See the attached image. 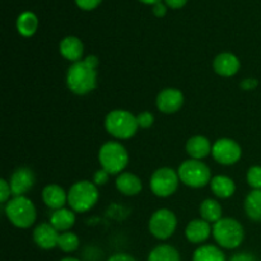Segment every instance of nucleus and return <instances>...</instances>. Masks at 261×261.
<instances>
[{
    "label": "nucleus",
    "mask_w": 261,
    "mask_h": 261,
    "mask_svg": "<svg viewBox=\"0 0 261 261\" xmlns=\"http://www.w3.org/2000/svg\"><path fill=\"white\" fill-rule=\"evenodd\" d=\"M180 182L177 171L171 167H161L150 176L149 188L158 198H168L176 193Z\"/></svg>",
    "instance_id": "6e6552de"
},
{
    "label": "nucleus",
    "mask_w": 261,
    "mask_h": 261,
    "mask_svg": "<svg viewBox=\"0 0 261 261\" xmlns=\"http://www.w3.org/2000/svg\"><path fill=\"white\" fill-rule=\"evenodd\" d=\"M246 180L252 190H261V166H251L246 173Z\"/></svg>",
    "instance_id": "cd10ccee"
},
{
    "label": "nucleus",
    "mask_w": 261,
    "mask_h": 261,
    "mask_svg": "<svg viewBox=\"0 0 261 261\" xmlns=\"http://www.w3.org/2000/svg\"><path fill=\"white\" fill-rule=\"evenodd\" d=\"M10 188L13 196H25V194L35 186L36 176L31 168L19 167L10 176Z\"/></svg>",
    "instance_id": "f8f14e48"
},
{
    "label": "nucleus",
    "mask_w": 261,
    "mask_h": 261,
    "mask_svg": "<svg viewBox=\"0 0 261 261\" xmlns=\"http://www.w3.org/2000/svg\"><path fill=\"white\" fill-rule=\"evenodd\" d=\"M188 3V0H165V4L172 9H180Z\"/></svg>",
    "instance_id": "e433bc0d"
},
{
    "label": "nucleus",
    "mask_w": 261,
    "mask_h": 261,
    "mask_svg": "<svg viewBox=\"0 0 261 261\" xmlns=\"http://www.w3.org/2000/svg\"><path fill=\"white\" fill-rule=\"evenodd\" d=\"M102 0H75L76 5H78L81 9L84 10H92L94 8L98 7V4Z\"/></svg>",
    "instance_id": "2f4dec72"
},
{
    "label": "nucleus",
    "mask_w": 261,
    "mask_h": 261,
    "mask_svg": "<svg viewBox=\"0 0 261 261\" xmlns=\"http://www.w3.org/2000/svg\"><path fill=\"white\" fill-rule=\"evenodd\" d=\"M166 13H167V5L163 4L162 2L157 3V4L153 5V14L155 15V17L161 18V17H165Z\"/></svg>",
    "instance_id": "f704fd0d"
},
{
    "label": "nucleus",
    "mask_w": 261,
    "mask_h": 261,
    "mask_svg": "<svg viewBox=\"0 0 261 261\" xmlns=\"http://www.w3.org/2000/svg\"><path fill=\"white\" fill-rule=\"evenodd\" d=\"M184 102H185L184 93L177 88L162 89L155 98L157 109L163 114L168 115L180 111L181 107L184 106Z\"/></svg>",
    "instance_id": "9b49d317"
},
{
    "label": "nucleus",
    "mask_w": 261,
    "mask_h": 261,
    "mask_svg": "<svg viewBox=\"0 0 261 261\" xmlns=\"http://www.w3.org/2000/svg\"><path fill=\"white\" fill-rule=\"evenodd\" d=\"M178 177L184 185L193 189H201L209 185L213 178L212 171L206 163L198 160H186L177 170Z\"/></svg>",
    "instance_id": "0eeeda50"
},
{
    "label": "nucleus",
    "mask_w": 261,
    "mask_h": 261,
    "mask_svg": "<svg viewBox=\"0 0 261 261\" xmlns=\"http://www.w3.org/2000/svg\"><path fill=\"white\" fill-rule=\"evenodd\" d=\"M241 68L240 59L232 53H221L214 58L213 69L218 75L223 78H231L236 75Z\"/></svg>",
    "instance_id": "4468645a"
},
{
    "label": "nucleus",
    "mask_w": 261,
    "mask_h": 261,
    "mask_svg": "<svg viewBox=\"0 0 261 261\" xmlns=\"http://www.w3.org/2000/svg\"><path fill=\"white\" fill-rule=\"evenodd\" d=\"M59 51L64 59L73 64L83 60L84 45L81 38H78L76 36H66L61 40L60 45H59Z\"/></svg>",
    "instance_id": "dca6fc26"
},
{
    "label": "nucleus",
    "mask_w": 261,
    "mask_h": 261,
    "mask_svg": "<svg viewBox=\"0 0 261 261\" xmlns=\"http://www.w3.org/2000/svg\"><path fill=\"white\" fill-rule=\"evenodd\" d=\"M212 193L219 199H228L236 191V184L231 177L226 175H217L211 181Z\"/></svg>",
    "instance_id": "412c9836"
},
{
    "label": "nucleus",
    "mask_w": 261,
    "mask_h": 261,
    "mask_svg": "<svg viewBox=\"0 0 261 261\" xmlns=\"http://www.w3.org/2000/svg\"><path fill=\"white\" fill-rule=\"evenodd\" d=\"M116 189L119 193L126 196H135L142 191L143 182L137 175L133 172H122L117 175Z\"/></svg>",
    "instance_id": "6ab92c4d"
},
{
    "label": "nucleus",
    "mask_w": 261,
    "mask_h": 261,
    "mask_svg": "<svg viewBox=\"0 0 261 261\" xmlns=\"http://www.w3.org/2000/svg\"><path fill=\"white\" fill-rule=\"evenodd\" d=\"M83 60L86 61V63L88 64L89 66H92V68L98 69V65H99V59L97 58L96 55H88V56H86V58H84Z\"/></svg>",
    "instance_id": "4c0bfd02"
},
{
    "label": "nucleus",
    "mask_w": 261,
    "mask_h": 261,
    "mask_svg": "<svg viewBox=\"0 0 261 261\" xmlns=\"http://www.w3.org/2000/svg\"><path fill=\"white\" fill-rule=\"evenodd\" d=\"M60 232L56 231L50 223H40L33 229V241L40 249L53 250L58 247Z\"/></svg>",
    "instance_id": "ddd939ff"
},
{
    "label": "nucleus",
    "mask_w": 261,
    "mask_h": 261,
    "mask_svg": "<svg viewBox=\"0 0 261 261\" xmlns=\"http://www.w3.org/2000/svg\"><path fill=\"white\" fill-rule=\"evenodd\" d=\"M229 261H257L256 257L254 256L250 252H239V254H234L233 256L229 259Z\"/></svg>",
    "instance_id": "72a5a7b5"
},
{
    "label": "nucleus",
    "mask_w": 261,
    "mask_h": 261,
    "mask_svg": "<svg viewBox=\"0 0 261 261\" xmlns=\"http://www.w3.org/2000/svg\"><path fill=\"white\" fill-rule=\"evenodd\" d=\"M107 261H137L134 256L129 254H125V252H119V254H115L112 256H110Z\"/></svg>",
    "instance_id": "c9c22d12"
},
{
    "label": "nucleus",
    "mask_w": 261,
    "mask_h": 261,
    "mask_svg": "<svg viewBox=\"0 0 261 261\" xmlns=\"http://www.w3.org/2000/svg\"><path fill=\"white\" fill-rule=\"evenodd\" d=\"M12 195L13 193L9 181L2 178L0 180V201H2V204H7L10 200V196Z\"/></svg>",
    "instance_id": "c756f323"
},
{
    "label": "nucleus",
    "mask_w": 261,
    "mask_h": 261,
    "mask_svg": "<svg viewBox=\"0 0 261 261\" xmlns=\"http://www.w3.org/2000/svg\"><path fill=\"white\" fill-rule=\"evenodd\" d=\"M193 261H227L224 252L214 245H201L194 251Z\"/></svg>",
    "instance_id": "b1692460"
},
{
    "label": "nucleus",
    "mask_w": 261,
    "mask_h": 261,
    "mask_svg": "<svg viewBox=\"0 0 261 261\" xmlns=\"http://www.w3.org/2000/svg\"><path fill=\"white\" fill-rule=\"evenodd\" d=\"M5 216L14 227L27 229L35 224L37 211L33 201L27 196H13L5 204Z\"/></svg>",
    "instance_id": "7ed1b4c3"
},
{
    "label": "nucleus",
    "mask_w": 261,
    "mask_h": 261,
    "mask_svg": "<svg viewBox=\"0 0 261 261\" xmlns=\"http://www.w3.org/2000/svg\"><path fill=\"white\" fill-rule=\"evenodd\" d=\"M244 208L251 221L261 222V190H252L247 194Z\"/></svg>",
    "instance_id": "393cba45"
},
{
    "label": "nucleus",
    "mask_w": 261,
    "mask_h": 261,
    "mask_svg": "<svg viewBox=\"0 0 261 261\" xmlns=\"http://www.w3.org/2000/svg\"><path fill=\"white\" fill-rule=\"evenodd\" d=\"M98 199V186L88 180L76 181L68 191V205L75 213H86L91 211Z\"/></svg>",
    "instance_id": "f03ea898"
},
{
    "label": "nucleus",
    "mask_w": 261,
    "mask_h": 261,
    "mask_svg": "<svg viewBox=\"0 0 261 261\" xmlns=\"http://www.w3.org/2000/svg\"><path fill=\"white\" fill-rule=\"evenodd\" d=\"M105 129L116 139H130L137 134L139 125L133 112L127 110H112L105 117Z\"/></svg>",
    "instance_id": "39448f33"
},
{
    "label": "nucleus",
    "mask_w": 261,
    "mask_h": 261,
    "mask_svg": "<svg viewBox=\"0 0 261 261\" xmlns=\"http://www.w3.org/2000/svg\"><path fill=\"white\" fill-rule=\"evenodd\" d=\"M186 152L190 155L191 160L201 161L203 158L212 154L213 144L211 140L204 135H194L186 142Z\"/></svg>",
    "instance_id": "a211bd4d"
},
{
    "label": "nucleus",
    "mask_w": 261,
    "mask_h": 261,
    "mask_svg": "<svg viewBox=\"0 0 261 261\" xmlns=\"http://www.w3.org/2000/svg\"><path fill=\"white\" fill-rule=\"evenodd\" d=\"M212 155L219 165L232 166L241 160V145L231 138H221L213 144Z\"/></svg>",
    "instance_id": "9d476101"
},
{
    "label": "nucleus",
    "mask_w": 261,
    "mask_h": 261,
    "mask_svg": "<svg viewBox=\"0 0 261 261\" xmlns=\"http://www.w3.org/2000/svg\"><path fill=\"white\" fill-rule=\"evenodd\" d=\"M42 200L47 208L58 211L65 208V204H68V193L60 185L50 184L43 188Z\"/></svg>",
    "instance_id": "f3484780"
},
{
    "label": "nucleus",
    "mask_w": 261,
    "mask_h": 261,
    "mask_svg": "<svg viewBox=\"0 0 261 261\" xmlns=\"http://www.w3.org/2000/svg\"><path fill=\"white\" fill-rule=\"evenodd\" d=\"M212 236L219 247L227 250L237 249L245 240V228L237 219L224 217L213 224Z\"/></svg>",
    "instance_id": "20e7f679"
},
{
    "label": "nucleus",
    "mask_w": 261,
    "mask_h": 261,
    "mask_svg": "<svg viewBox=\"0 0 261 261\" xmlns=\"http://www.w3.org/2000/svg\"><path fill=\"white\" fill-rule=\"evenodd\" d=\"M148 228L153 237L161 240V241H165L175 233L176 228H177V217L172 211L167 208L158 209L150 216Z\"/></svg>",
    "instance_id": "1a4fd4ad"
},
{
    "label": "nucleus",
    "mask_w": 261,
    "mask_h": 261,
    "mask_svg": "<svg viewBox=\"0 0 261 261\" xmlns=\"http://www.w3.org/2000/svg\"><path fill=\"white\" fill-rule=\"evenodd\" d=\"M137 120L139 129H149L154 122V115L150 111H143L139 115H137Z\"/></svg>",
    "instance_id": "c85d7f7f"
},
{
    "label": "nucleus",
    "mask_w": 261,
    "mask_h": 261,
    "mask_svg": "<svg viewBox=\"0 0 261 261\" xmlns=\"http://www.w3.org/2000/svg\"><path fill=\"white\" fill-rule=\"evenodd\" d=\"M75 212L68 208H61L58 211H54L50 216L48 223L54 227L58 232H68L73 228L75 224Z\"/></svg>",
    "instance_id": "aec40b11"
},
{
    "label": "nucleus",
    "mask_w": 261,
    "mask_h": 261,
    "mask_svg": "<svg viewBox=\"0 0 261 261\" xmlns=\"http://www.w3.org/2000/svg\"><path fill=\"white\" fill-rule=\"evenodd\" d=\"M257 86H259V82L255 78H246L241 82V84H240V87H241L244 91H254Z\"/></svg>",
    "instance_id": "473e14b6"
},
{
    "label": "nucleus",
    "mask_w": 261,
    "mask_h": 261,
    "mask_svg": "<svg viewBox=\"0 0 261 261\" xmlns=\"http://www.w3.org/2000/svg\"><path fill=\"white\" fill-rule=\"evenodd\" d=\"M60 261H82V260L76 259V257H71V256H68V257H64V259H61Z\"/></svg>",
    "instance_id": "ea45409f"
},
{
    "label": "nucleus",
    "mask_w": 261,
    "mask_h": 261,
    "mask_svg": "<svg viewBox=\"0 0 261 261\" xmlns=\"http://www.w3.org/2000/svg\"><path fill=\"white\" fill-rule=\"evenodd\" d=\"M199 213H200L201 219L209 222V223H217L219 219H222V214H223V209L222 205L214 199H205L201 201L200 206H199Z\"/></svg>",
    "instance_id": "4be33fe9"
},
{
    "label": "nucleus",
    "mask_w": 261,
    "mask_h": 261,
    "mask_svg": "<svg viewBox=\"0 0 261 261\" xmlns=\"http://www.w3.org/2000/svg\"><path fill=\"white\" fill-rule=\"evenodd\" d=\"M110 180V173L107 171H105L103 168L101 170L96 171L93 176V182L96 184L97 186H101V185H106Z\"/></svg>",
    "instance_id": "7c9ffc66"
},
{
    "label": "nucleus",
    "mask_w": 261,
    "mask_h": 261,
    "mask_svg": "<svg viewBox=\"0 0 261 261\" xmlns=\"http://www.w3.org/2000/svg\"><path fill=\"white\" fill-rule=\"evenodd\" d=\"M147 261H181V256L178 250L172 245L162 244L149 252Z\"/></svg>",
    "instance_id": "5701e85b"
},
{
    "label": "nucleus",
    "mask_w": 261,
    "mask_h": 261,
    "mask_svg": "<svg viewBox=\"0 0 261 261\" xmlns=\"http://www.w3.org/2000/svg\"><path fill=\"white\" fill-rule=\"evenodd\" d=\"M98 162L110 175H120L129 163V153L119 142H107L99 148Z\"/></svg>",
    "instance_id": "423d86ee"
},
{
    "label": "nucleus",
    "mask_w": 261,
    "mask_h": 261,
    "mask_svg": "<svg viewBox=\"0 0 261 261\" xmlns=\"http://www.w3.org/2000/svg\"><path fill=\"white\" fill-rule=\"evenodd\" d=\"M213 232V226L209 222L204 219H193L188 223L185 228V236L189 242L191 244H203L209 237L212 236Z\"/></svg>",
    "instance_id": "2eb2a0df"
},
{
    "label": "nucleus",
    "mask_w": 261,
    "mask_h": 261,
    "mask_svg": "<svg viewBox=\"0 0 261 261\" xmlns=\"http://www.w3.org/2000/svg\"><path fill=\"white\" fill-rule=\"evenodd\" d=\"M79 245H81L79 237L76 236L74 232H63V233H60V236H59L58 247L63 252H66V254L76 251V250L79 249Z\"/></svg>",
    "instance_id": "bb28decb"
},
{
    "label": "nucleus",
    "mask_w": 261,
    "mask_h": 261,
    "mask_svg": "<svg viewBox=\"0 0 261 261\" xmlns=\"http://www.w3.org/2000/svg\"><path fill=\"white\" fill-rule=\"evenodd\" d=\"M140 2L144 3V4H152V5H154V4H157V3L162 2V0H140Z\"/></svg>",
    "instance_id": "58836bf2"
},
{
    "label": "nucleus",
    "mask_w": 261,
    "mask_h": 261,
    "mask_svg": "<svg viewBox=\"0 0 261 261\" xmlns=\"http://www.w3.org/2000/svg\"><path fill=\"white\" fill-rule=\"evenodd\" d=\"M66 86L69 91L78 96L91 93L97 87V69L89 66L84 60L73 63L66 71Z\"/></svg>",
    "instance_id": "f257e3e1"
},
{
    "label": "nucleus",
    "mask_w": 261,
    "mask_h": 261,
    "mask_svg": "<svg viewBox=\"0 0 261 261\" xmlns=\"http://www.w3.org/2000/svg\"><path fill=\"white\" fill-rule=\"evenodd\" d=\"M38 28V18L32 12H23L17 19V30L23 37H31Z\"/></svg>",
    "instance_id": "a878e982"
}]
</instances>
